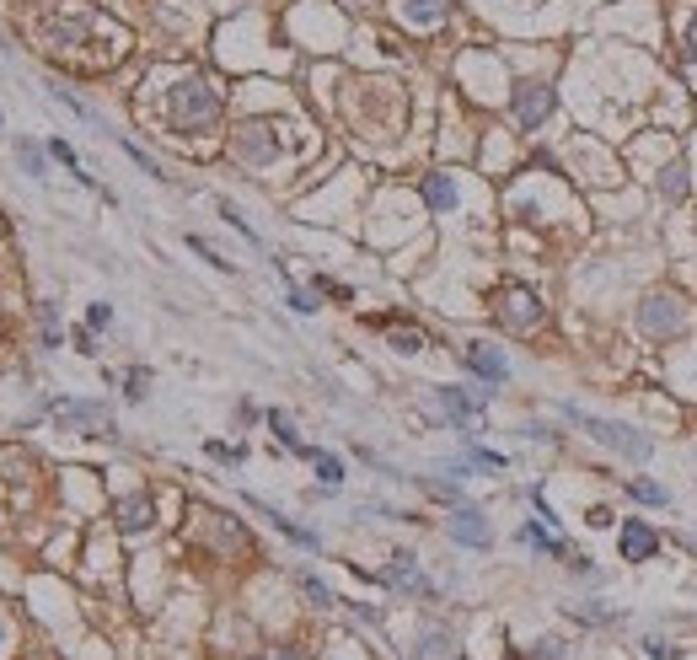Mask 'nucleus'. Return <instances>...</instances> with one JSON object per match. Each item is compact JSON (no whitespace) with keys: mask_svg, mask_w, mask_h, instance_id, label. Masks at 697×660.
Segmentation results:
<instances>
[{"mask_svg":"<svg viewBox=\"0 0 697 660\" xmlns=\"http://www.w3.org/2000/svg\"><path fill=\"white\" fill-rule=\"evenodd\" d=\"M424 204H429V210H456V182L446 178V172L424 178Z\"/></svg>","mask_w":697,"mask_h":660,"instance_id":"15","label":"nucleus"},{"mask_svg":"<svg viewBox=\"0 0 697 660\" xmlns=\"http://www.w3.org/2000/svg\"><path fill=\"white\" fill-rule=\"evenodd\" d=\"M311 468H317V478L328 483V488H339V483H344V462H339V457H328V451H317V457H311Z\"/></svg>","mask_w":697,"mask_h":660,"instance_id":"21","label":"nucleus"},{"mask_svg":"<svg viewBox=\"0 0 697 660\" xmlns=\"http://www.w3.org/2000/svg\"><path fill=\"white\" fill-rule=\"evenodd\" d=\"M392 350H398V355H418V350H424V333H418V328H392Z\"/></svg>","mask_w":697,"mask_h":660,"instance_id":"24","label":"nucleus"},{"mask_svg":"<svg viewBox=\"0 0 697 660\" xmlns=\"http://www.w3.org/2000/svg\"><path fill=\"white\" fill-rule=\"evenodd\" d=\"M221 215H226V226H231V231H241V237H247L252 247H258V231H252V226H247V221L236 215V204H226V199H221Z\"/></svg>","mask_w":697,"mask_h":660,"instance_id":"28","label":"nucleus"},{"mask_svg":"<svg viewBox=\"0 0 697 660\" xmlns=\"http://www.w3.org/2000/svg\"><path fill=\"white\" fill-rule=\"evenodd\" d=\"M569 617L584 623V628H606V623H617V612H612L606 601H580V606H569Z\"/></svg>","mask_w":697,"mask_h":660,"instance_id":"17","label":"nucleus"},{"mask_svg":"<svg viewBox=\"0 0 697 660\" xmlns=\"http://www.w3.org/2000/svg\"><path fill=\"white\" fill-rule=\"evenodd\" d=\"M398 11H403L407 22H418V27H435L451 11V0H398Z\"/></svg>","mask_w":697,"mask_h":660,"instance_id":"14","label":"nucleus"},{"mask_svg":"<svg viewBox=\"0 0 697 660\" xmlns=\"http://www.w3.org/2000/svg\"><path fill=\"white\" fill-rule=\"evenodd\" d=\"M16 156H22V167H27V178H44V156H38V145H27V140H16Z\"/></svg>","mask_w":697,"mask_h":660,"instance_id":"26","label":"nucleus"},{"mask_svg":"<svg viewBox=\"0 0 697 660\" xmlns=\"http://www.w3.org/2000/svg\"><path fill=\"white\" fill-rule=\"evenodd\" d=\"M27 451H0V473H27Z\"/></svg>","mask_w":697,"mask_h":660,"instance_id":"29","label":"nucleus"},{"mask_svg":"<svg viewBox=\"0 0 697 660\" xmlns=\"http://www.w3.org/2000/svg\"><path fill=\"white\" fill-rule=\"evenodd\" d=\"M505 306H499V317H505V328H515V333H531L536 322H542V300L531 296L525 285H505Z\"/></svg>","mask_w":697,"mask_h":660,"instance_id":"8","label":"nucleus"},{"mask_svg":"<svg viewBox=\"0 0 697 660\" xmlns=\"http://www.w3.org/2000/svg\"><path fill=\"white\" fill-rule=\"evenodd\" d=\"M145 392H151V370L134 365V370L123 376V398H129V403H145Z\"/></svg>","mask_w":697,"mask_h":660,"instance_id":"22","label":"nucleus"},{"mask_svg":"<svg viewBox=\"0 0 697 660\" xmlns=\"http://www.w3.org/2000/svg\"><path fill=\"white\" fill-rule=\"evenodd\" d=\"M215 119H221V92L204 75H182L172 86V129L193 134V129H210Z\"/></svg>","mask_w":697,"mask_h":660,"instance_id":"1","label":"nucleus"},{"mask_svg":"<svg viewBox=\"0 0 697 660\" xmlns=\"http://www.w3.org/2000/svg\"><path fill=\"white\" fill-rule=\"evenodd\" d=\"M231 151H236V162H247V167H269V162L280 156L274 123H241L231 134Z\"/></svg>","mask_w":697,"mask_h":660,"instance_id":"6","label":"nucleus"},{"mask_svg":"<svg viewBox=\"0 0 697 660\" xmlns=\"http://www.w3.org/2000/svg\"><path fill=\"white\" fill-rule=\"evenodd\" d=\"M643 650H649V660H676V650H671V645H665V639H649V645H643Z\"/></svg>","mask_w":697,"mask_h":660,"instance_id":"35","label":"nucleus"},{"mask_svg":"<svg viewBox=\"0 0 697 660\" xmlns=\"http://www.w3.org/2000/svg\"><path fill=\"white\" fill-rule=\"evenodd\" d=\"M564 414L580 424V429L590 435V440H595V446H606V451H617V457H628V462H649V457H654V440H649V435H633L628 424L595 419V414H584V409H574V403H569Z\"/></svg>","mask_w":697,"mask_h":660,"instance_id":"2","label":"nucleus"},{"mask_svg":"<svg viewBox=\"0 0 697 660\" xmlns=\"http://www.w3.org/2000/svg\"><path fill=\"white\" fill-rule=\"evenodd\" d=\"M387 580H392V586H403V591H429V586H424V575H418V558H413V553H392Z\"/></svg>","mask_w":697,"mask_h":660,"instance_id":"13","label":"nucleus"},{"mask_svg":"<svg viewBox=\"0 0 697 660\" xmlns=\"http://www.w3.org/2000/svg\"><path fill=\"white\" fill-rule=\"evenodd\" d=\"M188 247H193V252H199V258H204V263H210V269H221V274H231V263H226V258H221V252H215V247H210V241L188 237Z\"/></svg>","mask_w":697,"mask_h":660,"instance_id":"27","label":"nucleus"},{"mask_svg":"<svg viewBox=\"0 0 697 660\" xmlns=\"http://www.w3.org/2000/svg\"><path fill=\"white\" fill-rule=\"evenodd\" d=\"M252 510H263V516H269V521H274V527H280V532H285L290 542H300V547H317V532H306V527H295V521H285L280 510H269V505H258V499H252Z\"/></svg>","mask_w":697,"mask_h":660,"instance_id":"18","label":"nucleus"},{"mask_svg":"<svg viewBox=\"0 0 697 660\" xmlns=\"http://www.w3.org/2000/svg\"><path fill=\"white\" fill-rule=\"evenodd\" d=\"M440 655H451V634L429 628V634L418 639V650H413V660H440Z\"/></svg>","mask_w":697,"mask_h":660,"instance_id":"20","label":"nucleus"},{"mask_svg":"<svg viewBox=\"0 0 697 660\" xmlns=\"http://www.w3.org/2000/svg\"><path fill=\"white\" fill-rule=\"evenodd\" d=\"M584 527H595V532H606V527H612V510H606V505H590V516H584Z\"/></svg>","mask_w":697,"mask_h":660,"instance_id":"33","label":"nucleus"},{"mask_svg":"<svg viewBox=\"0 0 697 660\" xmlns=\"http://www.w3.org/2000/svg\"><path fill=\"white\" fill-rule=\"evenodd\" d=\"M300 591H306V596L317 601V606H339V601H333V591H328V586H322L317 575H300Z\"/></svg>","mask_w":697,"mask_h":660,"instance_id":"25","label":"nucleus"},{"mask_svg":"<svg viewBox=\"0 0 697 660\" xmlns=\"http://www.w3.org/2000/svg\"><path fill=\"white\" fill-rule=\"evenodd\" d=\"M660 193H665L671 204H676V199H687V167H682V162H671V167L660 172Z\"/></svg>","mask_w":697,"mask_h":660,"instance_id":"19","label":"nucleus"},{"mask_svg":"<svg viewBox=\"0 0 697 660\" xmlns=\"http://www.w3.org/2000/svg\"><path fill=\"white\" fill-rule=\"evenodd\" d=\"M687 49H692V60H697V16H692V27H687Z\"/></svg>","mask_w":697,"mask_h":660,"instance_id":"36","label":"nucleus"},{"mask_svg":"<svg viewBox=\"0 0 697 660\" xmlns=\"http://www.w3.org/2000/svg\"><path fill=\"white\" fill-rule=\"evenodd\" d=\"M113 521L123 537H140V532H151V521H156V505H151V494H123L113 505Z\"/></svg>","mask_w":697,"mask_h":660,"instance_id":"9","label":"nucleus"},{"mask_svg":"<svg viewBox=\"0 0 697 660\" xmlns=\"http://www.w3.org/2000/svg\"><path fill=\"white\" fill-rule=\"evenodd\" d=\"M269 429H274V435H280V446H290L295 457H306V462H311V457H317V451H311V446H306V440H300V435H295L290 414H280V409H274V414H269Z\"/></svg>","mask_w":697,"mask_h":660,"instance_id":"16","label":"nucleus"},{"mask_svg":"<svg viewBox=\"0 0 697 660\" xmlns=\"http://www.w3.org/2000/svg\"><path fill=\"white\" fill-rule=\"evenodd\" d=\"M462 360H466V370H477V376H483L488 387H499V381L510 376V360H505V355H499L494 344H466V350H462Z\"/></svg>","mask_w":697,"mask_h":660,"instance_id":"12","label":"nucleus"},{"mask_svg":"<svg viewBox=\"0 0 697 660\" xmlns=\"http://www.w3.org/2000/svg\"><path fill=\"white\" fill-rule=\"evenodd\" d=\"M54 419L64 424V429H75V435H86V440H113L118 435L113 414H108L103 403H86V398H59Z\"/></svg>","mask_w":697,"mask_h":660,"instance_id":"3","label":"nucleus"},{"mask_svg":"<svg viewBox=\"0 0 697 660\" xmlns=\"http://www.w3.org/2000/svg\"><path fill=\"white\" fill-rule=\"evenodd\" d=\"M108 322H113V306H108V300H97V306L86 311V328H108Z\"/></svg>","mask_w":697,"mask_h":660,"instance_id":"30","label":"nucleus"},{"mask_svg":"<svg viewBox=\"0 0 697 660\" xmlns=\"http://www.w3.org/2000/svg\"><path fill=\"white\" fill-rule=\"evenodd\" d=\"M446 532L462 542V547H488L494 532H488V521H483V510H472V505H456L451 510V521H446Z\"/></svg>","mask_w":697,"mask_h":660,"instance_id":"10","label":"nucleus"},{"mask_svg":"<svg viewBox=\"0 0 697 660\" xmlns=\"http://www.w3.org/2000/svg\"><path fill=\"white\" fill-rule=\"evenodd\" d=\"M290 306L300 311V317H311V311H317V296H311V291H295V285H290Z\"/></svg>","mask_w":697,"mask_h":660,"instance_id":"32","label":"nucleus"},{"mask_svg":"<svg viewBox=\"0 0 697 660\" xmlns=\"http://www.w3.org/2000/svg\"><path fill=\"white\" fill-rule=\"evenodd\" d=\"M617 553H623L628 564H649V558L660 553V537L649 532V521H628V527L617 532Z\"/></svg>","mask_w":697,"mask_h":660,"instance_id":"11","label":"nucleus"},{"mask_svg":"<svg viewBox=\"0 0 697 660\" xmlns=\"http://www.w3.org/2000/svg\"><path fill=\"white\" fill-rule=\"evenodd\" d=\"M531 660H564V639H542V645L531 650Z\"/></svg>","mask_w":697,"mask_h":660,"instance_id":"31","label":"nucleus"},{"mask_svg":"<svg viewBox=\"0 0 697 660\" xmlns=\"http://www.w3.org/2000/svg\"><path fill=\"white\" fill-rule=\"evenodd\" d=\"M477 414H483V392H466V387H435L429 392V419L472 424Z\"/></svg>","mask_w":697,"mask_h":660,"instance_id":"5","label":"nucleus"},{"mask_svg":"<svg viewBox=\"0 0 697 660\" xmlns=\"http://www.w3.org/2000/svg\"><path fill=\"white\" fill-rule=\"evenodd\" d=\"M639 328L649 333V339H671V333H682V328H687V300H682V296H665V291L643 296Z\"/></svg>","mask_w":697,"mask_h":660,"instance_id":"4","label":"nucleus"},{"mask_svg":"<svg viewBox=\"0 0 697 660\" xmlns=\"http://www.w3.org/2000/svg\"><path fill=\"white\" fill-rule=\"evenodd\" d=\"M628 494H633L639 505H665V499H671L660 483H649V478H628Z\"/></svg>","mask_w":697,"mask_h":660,"instance_id":"23","label":"nucleus"},{"mask_svg":"<svg viewBox=\"0 0 697 660\" xmlns=\"http://www.w3.org/2000/svg\"><path fill=\"white\" fill-rule=\"evenodd\" d=\"M70 339H75V350H81V355H97V339H92V328H75Z\"/></svg>","mask_w":697,"mask_h":660,"instance_id":"34","label":"nucleus"},{"mask_svg":"<svg viewBox=\"0 0 697 660\" xmlns=\"http://www.w3.org/2000/svg\"><path fill=\"white\" fill-rule=\"evenodd\" d=\"M274 660H300V655H295V650H280V655H274Z\"/></svg>","mask_w":697,"mask_h":660,"instance_id":"37","label":"nucleus"},{"mask_svg":"<svg viewBox=\"0 0 697 660\" xmlns=\"http://www.w3.org/2000/svg\"><path fill=\"white\" fill-rule=\"evenodd\" d=\"M510 108H515V123H521V129H542V119L553 113V86H547V81H521L515 97H510Z\"/></svg>","mask_w":697,"mask_h":660,"instance_id":"7","label":"nucleus"},{"mask_svg":"<svg viewBox=\"0 0 697 660\" xmlns=\"http://www.w3.org/2000/svg\"><path fill=\"white\" fill-rule=\"evenodd\" d=\"M0 645H5V623H0Z\"/></svg>","mask_w":697,"mask_h":660,"instance_id":"38","label":"nucleus"}]
</instances>
